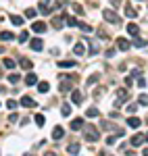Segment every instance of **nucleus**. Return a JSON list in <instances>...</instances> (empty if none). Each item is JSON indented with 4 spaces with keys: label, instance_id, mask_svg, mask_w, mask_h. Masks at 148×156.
Listing matches in <instances>:
<instances>
[{
    "label": "nucleus",
    "instance_id": "f257e3e1",
    "mask_svg": "<svg viewBox=\"0 0 148 156\" xmlns=\"http://www.w3.org/2000/svg\"><path fill=\"white\" fill-rule=\"evenodd\" d=\"M84 138H86L90 144H94L98 138H100V133H98V129L92 127V125H84Z\"/></svg>",
    "mask_w": 148,
    "mask_h": 156
},
{
    "label": "nucleus",
    "instance_id": "f03ea898",
    "mask_svg": "<svg viewBox=\"0 0 148 156\" xmlns=\"http://www.w3.org/2000/svg\"><path fill=\"white\" fill-rule=\"evenodd\" d=\"M102 17L109 21V23H113V25H119V23H121V19H119V15H117L115 11H109V9H107V11L102 13Z\"/></svg>",
    "mask_w": 148,
    "mask_h": 156
},
{
    "label": "nucleus",
    "instance_id": "7ed1b4c3",
    "mask_svg": "<svg viewBox=\"0 0 148 156\" xmlns=\"http://www.w3.org/2000/svg\"><path fill=\"white\" fill-rule=\"evenodd\" d=\"M127 98H129V92H127V90H119V92H117V102H115V106L121 108V102L127 100Z\"/></svg>",
    "mask_w": 148,
    "mask_h": 156
},
{
    "label": "nucleus",
    "instance_id": "20e7f679",
    "mask_svg": "<svg viewBox=\"0 0 148 156\" xmlns=\"http://www.w3.org/2000/svg\"><path fill=\"white\" fill-rule=\"evenodd\" d=\"M69 127H71L73 131H82V129H84V119H82V117H77V119H73Z\"/></svg>",
    "mask_w": 148,
    "mask_h": 156
},
{
    "label": "nucleus",
    "instance_id": "39448f33",
    "mask_svg": "<svg viewBox=\"0 0 148 156\" xmlns=\"http://www.w3.org/2000/svg\"><path fill=\"white\" fill-rule=\"evenodd\" d=\"M146 142V135H144V133H136V135L132 138V146H142Z\"/></svg>",
    "mask_w": 148,
    "mask_h": 156
},
{
    "label": "nucleus",
    "instance_id": "423d86ee",
    "mask_svg": "<svg viewBox=\"0 0 148 156\" xmlns=\"http://www.w3.org/2000/svg\"><path fill=\"white\" fill-rule=\"evenodd\" d=\"M63 135H65V129H63L61 125H56V127L52 129V140H56V142H59V140H61Z\"/></svg>",
    "mask_w": 148,
    "mask_h": 156
},
{
    "label": "nucleus",
    "instance_id": "0eeeda50",
    "mask_svg": "<svg viewBox=\"0 0 148 156\" xmlns=\"http://www.w3.org/2000/svg\"><path fill=\"white\" fill-rule=\"evenodd\" d=\"M21 106H25V108H34V106H36V102H34V98H29V96H23V98H21Z\"/></svg>",
    "mask_w": 148,
    "mask_h": 156
},
{
    "label": "nucleus",
    "instance_id": "6e6552de",
    "mask_svg": "<svg viewBox=\"0 0 148 156\" xmlns=\"http://www.w3.org/2000/svg\"><path fill=\"white\" fill-rule=\"evenodd\" d=\"M29 46H31V50H42V48H44V42H42L40 38H34Z\"/></svg>",
    "mask_w": 148,
    "mask_h": 156
},
{
    "label": "nucleus",
    "instance_id": "1a4fd4ad",
    "mask_svg": "<svg viewBox=\"0 0 148 156\" xmlns=\"http://www.w3.org/2000/svg\"><path fill=\"white\" fill-rule=\"evenodd\" d=\"M127 125H129V127H132V129H138V127H140V125H142V121H140V119H138V117H134V115H132V117H129V119H127Z\"/></svg>",
    "mask_w": 148,
    "mask_h": 156
},
{
    "label": "nucleus",
    "instance_id": "9d476101",
    "mask_svg": "<svg viewBox=\"0 0 148 156\" xmlns=\"http://www.w3.org/2000/svg\"><path fill=\"white\" fill-rule=\"evenodd\" d=\"M82 100H84V96H82V92H71V102L73 104H82Z\"/></svg>",
    "mask_w": 148,
    "mask_h": 156
},
{
    "label": "nucleus",
    "instance_id": "9b49d317",
    "mask_svg": "<svg viewBox=\"0 0 148 156\" xmlns=\"http://www.w3.org/2000/svg\"><path fill=\"white\" fill-rule=\"evenodd\" d=\"M129 46H132V44H129L127 40H123V38L117 40V48H119V50H129Z\"/></svg>",
    "mask_w": 148,
    "mask_h": 156
},
{
    "label": "nucleus",
    "instance_id": "f8f14e48",
    "mask_svg": "<svg viewBox=\"0 0 148 156\" xmlns=\"http://www.w3.org/2000/svg\"><path fill=\"white\" fill-rule=\"evenodd\" d=\"M84 52H86L84 44H82V42H77L75 46H73V54H77V56H84Z\"/></svg>",
    "mask_w": 148,
    "mask_h": 156
},
{
    "label": "nucleus",
    "instance_id": "ddd939ff",
    "mask_svg": "<svg viewBox=\"0 0 148 156\" xmlns=\"http://www.w3.org/2000/svg\"><path fill=\"white\" fill-rule=\"evenodd\" d=\"M31 29H34L36 33H44L48 27H46V23H34V25H31Z\"/></svg>",
    "mask_w": 148,
    "mask_h": 156
},
{
    "label": "nucleus",
    "instance_id": "4468645a",
    "mask_svg": "<svg viewBox=\"0 0 148 156\" xmlns=\"http://www.w3.org/2000/svg\"><path fill=\"white\" fill-rule=\"evenodd\" d=\"M52 25H54V29H63V25H65V15H63V17H56V19L52 21Z\"/></svg>",
    "mask_w": 148,
    "mask_h": 156
},
{
    "label": "nucleus",
    "instance_id": "2eb2a0df",
    "mask_svg": "<svg viewBox=\"0 0 148 156\" xmlns=\"http://www.w3.org/2000/svg\"><path fill=\"white\" fill-rule=\"evenodd\" d=\"M48 90H50V85H48V81H40V83H38V92H40V94H46Z\"/></svg>",
    "mask_w": 148,
    "mask_h": 156
},
{
    "label": "nucleus",
    "instance_id": "dca6fc26",
    "mask_svg": "<svg viewBox=\"0 0 148 156\" xmlns=\"http://www.w3.org/2000/svg\"><path fill=\"white\" fill-rule=\"evenodd\" d=\"M59 67L61 69H71V67H75V60H59Z\"/></svg>",
    "mask_w": 148,
    "mask_h": 156
},
{
    "label": "nucleus",
    "instance_id": "f3484780",
    "mask_svg": "<svg viewBox=\"0 0 148 156\" xmlns=\"http://www.w3.org/2000/svg\"><path fill=\"white\" fill-rule=\"evenodd\" d=\"M86 117H90V119H92V117H100V110H98V108H92V106H90V108L86 110Z\"/></svg>",
    "mask_w": 148,
    "mask_h": 156
},
{
    "label": "nucleus",
    "instance_id": "a211bd4d",
    "mask_svg": "<svg viewBox=\"0 0 148 156\" xmlns=\"http://www.w3.org/2000/svg\"><path fill=\"white\" fill-rule=\"evenodd\" d=\"M138 31H140V27H138L136 23H129V25H127V33H129V35H138Z\"/></svg>",
    "mask_w": 148,
    "mask_h": 156
},
{
    "label": "nucleus",
    "instance_id": "6ab92c4d",
    "mask_svg": "<svg viewBox=\"0 0 148 156\" xmlns=\"http://www.w3.org/2000/svg\"><path fill=\"white\" fill-rule=\"evenodd\" d=\"M25 83H27V85H36V83H38V77H36V73H29V75L25 77Z\"/></svg>",
    "mask_w": 148,
    "mask_h": 156
},
{
    "label": "nucleus",
    "instance_id": "aec40b11",
    "mask_svg": "<svg viewBox=\"0 0 148 156\" xmlns=\"http://www.w3.org/2000/svg\"><path fill=\"white\" fill-rule=\"evenodd\" d=\"M65 21H67L69 27H77V25H79V21H77L75 17H65Z\"/></svg>",
    "mask_w": 148,
    "mask_h": 156
},
{
    "label": "nucleus",
    "instance_id": "412c9836",
    "mask_svg": "<svg viewBox=\"0 0 148 156\" xmlns=\"http://www.w3.org/2000/svg\"><path fill=\"white\" fill-rule=\"evenodd\" d=\"M0 40H2V42H11V40H15V35L11 31H2V33H0Z\"/></svg>",
    "mask_w": 148,
    "mask_h": 156
},
{
    "label": "nucleus",
    "instance_id": "4be33fe9",
    "mask_svg": "<svg viewBox=\"0 0 148 156\" xmlns=\"http://www.w3.org/2000/svg\"><path fill=\"white\" fill-rule=\"evenodd\" d=\"M125 15H127V17H136V15H138V11H136L132 4H125Z\"/></svg>",
    "mask_w": 148,
    "mask_h": 156
},
{
    "label": "nucleus",
    "instance_id": "5701e85b",
    "mask_svg": "<svg viewBox=\"0 0 148 156\" xmlns=\"http://www.w3.org/2000/svg\"><path fill=\"white\" fill-rule=\"evenodd\" d=\"M67 152H69V154H77V152H79V144H69V146H67Z\"/></svg>",
    "mask_w": 148,
    "mask_h": 156
},
{
    "label": "nucleus",
    "instance_id": "b1692460",
    "mask_svg": "<svg viewBox=\"0 0 148 156\" xmlns=\"http://www.w3.org/2000/svg\"><path fill=\"white\" fill-rule=\"evenodd\" d=\"M19 65L23 67V69H31V60L29 58H19Z\"/></svg>",
    "mask_w": 148,
    "mask_h": 156
},
{
    "label": "nucleus",
    "instance_id": "393cba45",
    "mask_svg": "<svg viewBox=\"0 0 148 156\" xmlns=\"http://www.w3.org/2000/svg\"><path fill=\"white\" fill-rule=\"evenodd\" d=\"M11 23H13V25H23V19H21L19 15H11Z\"/></svg>",
    "mask_w": 148,
    "mask_h": 156
},
{
    "label": "nucleus",
    "instance_id": "a878e982",
    "mask_svg": "<svg viewBox=\"0 0 148 156\" xmlns=\"http://www.w3.org/2000/svg\"><path fill=\"white\" fill-rule=\"evenodd\" d=\"M134 46H138V48H144V46H148V40H134Z\"/></svg>",
    "mask_w": 148,
    "mask_h": 156
},
{
    "label": "nucleus",
    "instance_id": "bb28decb",
    "mask_svg": "<svg viewBox=\"0 0 148 156\" xmlns=\"http://www.w3.org/2000/svg\"><path fill=\"white\" fill-rule=\"evenodd\" d=\"M61 115H63V117H69V115H71V106H69V104H63V108H61Z\"/></svg>",
    "mask_w": 148,
    "mask_h": 156
},
{
    "label": "nucleus",
    "instance_id": "cd10ccee",
    "mask_svg": "<svg viewBox=\"0 0 148 156\" xmlns=\"http://www.w3.org/2000/svg\"><path fill=\"white\" fill-rule=\"evenodd\" d=\"M138 104H144V106H148V96H146V94H140V98H138Z\"/></svg>",
    "mask_w": 148,
    "mask_h": 156
},
{
    "label": "nucleus",
    "instance_id": "c85d7f7f",
    "mask_svg": "<svg viewBox=\"0 0 148 156\" xmlns=\"http://www.w3.org/2000/svg\"><path fill=\"white\" fill-rule=\"evenodd\" d=\"M4 67H6V69H13V67H15V60L13 58H4V62H2Z\"/></svg>",
    "mask_w": 148,
    "mask_h": 156
},
{
    "label": "nucleus",
    "instance_id": "c756f323",
    "mask_svg": "<svg viewBox=\"0 0 148 156\" xmlns=\"http://www.w3.org/2000/svg\"><path fill=\"white\" fill-rule=\"evenodd\" d=\"M19 79H21V75H19V73H13V75L9 77V81H11V83H19Z\"/></svg>",
    "mask_w": 148,
    "mask_h": 156
},
{
    "label": "nucleus",
    "instance_id": "7c9ffc66",
    "mask_svg": "<svg viewBox=\"0 0 148 156\" xmlns=\"http://www.w3.org/2000/svg\"><path fill=\"white\" fill-rule=\"evenodd\" d=\"M36 123H38L40 127H44V123H46V119H44V115H36Z\"/></svg>",
    "mask_w": 148,
    "mask_h": 156
},
{
    "label": "nucleus",
    "instance_id": "2f4dec72",
    "mask_svg": "<svg viewBox=\"0 0 148 156\" xmlns=\"http://www.w3.org/2000/svg\"><path fill=\"white\" fill-rule=\"evenodd\" d=\"M29 40V31H21V35H19V42H27Z\"/></svg>",
    "mask_w": 148,
    "mask_h": 156
},
{
    "label": "nucleus",
    "instance_id": "473e14b6",
    "mask_svg": "<svg viewBox=\"0 0 148 156\" xmlns=\"http://www.w3.org/2000/svg\"><path fill=\"white\" fill-rule=\"evenodd\" d=\"M98 52V44L96 42H90V54H96Z\"/></svg>",
    "mask_w": 148,
    "mask_h": 156
},
{
    "label": "nucleus",
    "instance_id": "72a5a7b5",
    "mask_svg": "<svg viewBox=\"0 0 148 156\" xmlns=\"http://www.w3.org/2000/svg\"><path fill=\"white\" fill-rule=\"evenodd\" d=\"M25 17H27V19H34V17H36V9H27V11H25Z\"/></svg>",
    "mask_w": 148,
    "mask_h": 156
},
{
    "label": "nucleus",
    "instance_id": "f704fd0d",
    "mask_svg": "<svg viewBox=\"0 0 148 156\" xmlns=\"http://www.w3.org/2000/svg\"><path fill=\"white\" fill-rule=\"evenodd\" d=\"M6 108H9V110H15V108H17V102H15V100H9V102H6Z\"/></svg>",
    "mask_w": 148,
    "mask_h": 156
},
{
    "label": "nucleus",
    "instance_id": "c9c22d12",
    "mask_svg": "<svg viewBox=\"0 0 148 156\" xmlns=\"http://www.w3.org/2000/svg\"><path fill=\"white\" fill-rule=\"evenodd\" d=\"M136 110H138L136 104H129V106H127V113H129V115H136Z\"/></svg>",
    "mask_w": 148,
    "mask_h": 156
},
{
    "label": "nucleus",
    "instance_id": "e433bc0d",
    "mask_svg": "<svg viewBox=\"0 0 148 156\" xmlns=\"http://www.w3.org/2000/svg\"><path fill=\"white\" fill-rule=\"evenodd\" d=\"M77 27H79L82 31H92V27H90V25H86V23H79Z\"/></svg>",
    "mask_w": 148,
    "mask_h": 156
},
{
    "label": "nucleus",
    "instance_id": "4c0bfd02",
    "mask_svg": "<svg viewBox=\"0 0 148 156\" xmlns=\"http://www.w3.org/2000/svg\"><path fill=\"white\" fill-rule=\"evenodd\" d=\"M115 142H117V135H109V138H107V144H109V146H113Z\"/></svg>",
    "mask_w": 148,
    "mask_h": 156
},
{
    "label": "nucleus",
    "instance_id": "58836bf2",
    "mask_svg": "<svg viewBox=\"0 0 148 156\" xmlns=\"http://www.w3.org/2000/svg\"><path fill=\"white\" fill-rule=\"evenodd\" d=\"M73 11H75L77 15H84V9H82L79 4H73Z\"/></svg>",
    "mask_w": 148,
    "mask_h": 156
},
{
    "label": "nucleus",
    "instance_id": "ea45409f",
    "mask_svg": "<svg viewBox=\"0 0 148 156\" xmlns=\"http://www.w3.org/2000/svg\"><path fill=\"white\" fill-rule=\"evenodd\" d=\"M96 81H98V75H92V77L88 79V83H90V85H92V83H96Z\"/></svg>",
    "mask_w": 148,
    "mask_h": 156
},
{
    "label": "nucleus",
    "instance_id": "a19ab883",
    "mask_svg": "<svg viewBox=\"0 0 148 156\" xmlns=\"http://www.w3.org/2000/svg\"><path fill=\"white\" fill-rule=\"evenodd\" d=\"M138 85H140V87H146V79L140 77V79H138Z\"/></svg>",
    "mask_w": 148,
    "mask_h": 156
},
{
    "label": "nucleus",
    "instance_id": "79ce46f5",
    "mask_svg": "<svg viewBox=\"0 0 148 156\" xmlns=\"http://www.w3.org/2000/svg\"><path fill=\"white\" fill-rule=\"evenodd\" d=\"M17 119H19V115H11V117H9V121H11V123H15Z\"/></svg>",
    "mask_w": 148,
    "mask_h": 156
},
{
    "label": "nucleus",
    "instance_id": "37998d69",
    "mask_svg": "<svg viewBox=\"0 0 148 156\" xmlns=\"http://www.w3.org/2000/svg\"><path fill=\"white\" fill-rule=\"evenodd\" d=\"M100 156H109V154H107V152H100Z\"/></svg>",
    "mask_w": 148,
    "mask_h": 156
},
{
    "label": "nucleus",
    "instance_id": "c03bdc74",
    "mask_svg": "<svg viewBox=\"0 0 148 156\" xmlns=\"http://www.w3.org/2000/svg\"><path fill=\"white\" fill-rule=\"evenodd\" d=\"M0 92H4V87H2V85H0Z\"/></svg>",
    "mask_w": 148,
    "mask_h": 156
},
{
    "label": "nucleus",
    "instance_id": "a18cd8bd",
    "mask_svg": "<svg viewBox=\"0 0 148 156\" xmlns=\"http://www.w3.org/2000/svg\"><path fill=\"white\" fill-rule=\"evenodd\" d=\"M146 142H148V133H146Z\"/></svg>",
    "mask_w": 148,
    "mask_h": 156
},
{
    "label": "nucleus",
    "instance_id": "49530a36",
    "mask_svg": "<svg viewBox=\"0 0 148 156\" xmlns=\"http://www.w3.org/2000/svg\"><path fill=\"white\" fill-rule=\"evenodd\" d=\"M25 156H34V154H25Z\"/></svg>",
    "mask_w": 148,
    "mask_h": 156
},
{
    "label": "nucleus",
    "instance_id": "de8ad7c7",
    "mask_svg": "<svg viewBox=\"0 0 148 156\" xmlns=\"http://www.w3.org/2000/svg\"><path fill=\"white\" fill-rule=\"evenodd\" d=\"M0 77H2V71H0Z\"/></svg>",
    "mask_w": 148,
    "mask_h": 156
}]
</instances>
